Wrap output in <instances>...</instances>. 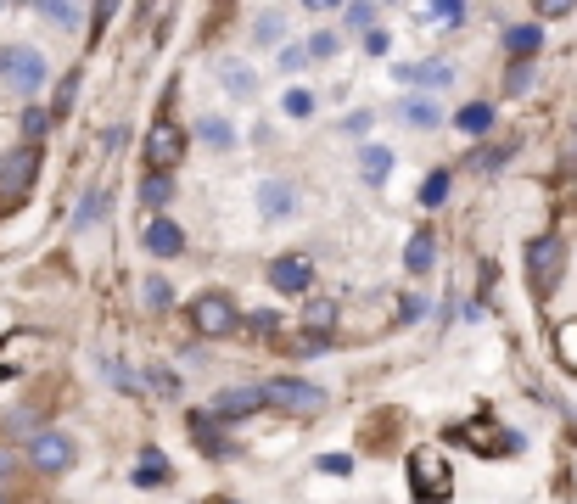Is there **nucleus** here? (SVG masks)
Instances as JSON below:
<instances>
[{"mask_svg":"<svg viewBox=\"0 0 577 504\" xmlns=\"http://www.w3.org/2000/svg\"><path fill=\"white\" fill-rule=\"evenodd\" d=\"M404 84H426V90H449L454 84V68L449 62H421V68H398Z\"/></svg>","mask_w":577,"mask_h":504,"instance_id":"18","label":"nucleus"},{"mask_svg":"<svg viewBox=\"0 0 577 504\" xmlns=\"http://www.w3.org/2000/svg\"><path fill=\"white\" fill-rule=\"evenodd\" d=\"M185 157V129L169 124V118H157L152 135H146V168H163V174H174V163Z\"/></svg>","mask_w":577,"mask_h":504,"instance_id":"8","label":"nucleus"},{"mask_svg":"<svg viewBox=\"0 0 577 504\" xmlns=\"http://www.w3.org/2000/svg\"><path fill=\"white\" fill-rule=\"evenodd\" d=\"M101 213H107V191H90V196H85V208H79V230H85V224H96Z\"/></svg>","mask_w":577,"mask_h":504,"instance_id":"35","label":"nucleus"},{"mask_svg":"<svg viewBox=\"0 0 577 504\" xmlns=\"http://www.w3.org/2000/svg\"><path fill=\"white\" fill-rule=\"evenodd\" d=\"M0 504H6V488H0Z\"/></svg>","mask_w":577,"mask_h":504,"instance_id":"48","label":"nucleus"},{"mask_svg":"<svg viewBox=\"0 0 577 504\" xmlns=\"http://www.w3.org/2000/svg\"><path fill=\"white\" fill-rule=\"evenodd\" d=\"M303 331H309V336H331V331H337V303H331V297H314V303L303 308Z\"/></svg>","mask_w":577,"mask_h":504,"instance_id":"21","label":"nucleus"},{"mask_svg":"<svg viewBox=\"0 0 577 504\" xmlns=\"http://www.w3.org/2000/svg\"><path fill=\"white\" fill-rule=\"evenodd\" d=\"M370 17H376V6H370V0H353V6H348V23H353V28H370Z\"/></svg>","mask_w":577,"mask_h":504,"instance_id":"39","label":"nucleus"},{"mask_svg":"<svg viewBox=\"0 0 577 504\" xmlns=\"http://www.w3.org/2000/svg\"><path fill=\"white\" fill-rule=\"evenodd\" d=\"M23 135H29L34 146H40V135H45V112H40V107H29V112H23Z\"/></svg>","mask_w":577,"mask_h":504,"instance_id":"38","label":"nucleus"},{"mask_svg":"<svg viewBox=\"0 0 577 504\" xmlns=\"http://www.w3.org/2000/svg\"><path fill=\"white\" fill-rule=\"evenodd\" d=\"M34 180H40V146L29 140V146L0 157V208H17L34 191Z\"/></svg>","mask_w":577,"mask_h":504,"instance_id":"3","label":"nucleus"},{"mask_svg":"<svg viewBox=\"0 0 577 504\" xmlns=\"http://www.w3.org/2000/svg\"><path fill=\"white\" fill-rule=\"evenodd\" d=\"M303 62H309V51H303V45H292V51H281V68H303Z\"/></svg>","mask_w":577,"mask_h":504,"instance_id":"42","label":"nucleus"},{"mask_svg":"<svg viewBox=\"0 0 577 504\" xmlns=\"http://www.w3.org/2000/svg\"><path fill=\"white\" fill-rule=\"evenodd\" d=\"M247 325H253L258 336H281V314H269V308H258V314H253Z\"/></svg>","mask_w":577,"mask_h":504,"instance_id":"37","label":"nucleus"},{"mask_svg":"<svg viewBox=\"0 0 577 504\" xmlns=\"http://www.w3.org/2000/svg\"><path fill=\"white\" fill-rule=\"evenodd\" d=\"M146 308H152V314H163V308H174V280H163V275H146Z\"/></svg>","mask_w":577,"mask_h":504,"instance_id":"27","label":"nucleus"},{"mask_svg":"<svg viewBox=\"0 0 577 504\" xmlns=\"http://www.w3.org/2000/svg\"><path fill=\"white\" fill-rule=\"evenodd\" d=\"M454 124H460V135H488V129H493V107H488V101H465V107L454 112Z\"/></svg>","mask_w":577,"mask_h":504,"instance_id":"22","label":"nucleus"},{"mask_svg":"<svg viewBox=\"0 0 577 504\" xmlns=\"http://www.w3.org/2000/svg\"><path fill=\"white\" fill-rule=\"evenodd\" d=\"M152 387H157V392H180V376H169V370H152Z\"/></svg>","mask_w":577,"mask_h":504,"instance_id":"41","label":"nucleus"},{"mask_svg":"<svg viewBox=\"0 0 577 504\" xmlns=\"http://www.w3.org/2000/svg\"><path fill=\"white\" fill-rule=\"evenodd\" d=\"M421 17L426 23H443V28H454L465 17V0H421Z\"/></svg>","mask_w":577,"mask_h":504,"instance_id":"25","label":"nucleus"},{"mask_svg":"<svg viewBox=\"0 0 577 504\" xmlns=\"http://www.w3.org/2000/svg\"><path fill=\"white\" fill-rule=\"evenodd\" d=\"M443 202H449V174L432 168V174L421 180V208H443Z\"/></svg>","mask_w":577,"mask_h":504,"instance_id":"28","label":"nucleus"},{"mask_svg":"<svg viewBox=\"0 0 577 504\" xmlns=\"http://www.w3.org/2000/svg\"><path fill=\"white\" fill-rule=\"evenodd\" d=\"M521 269H527V286H533V297L544 303V297L561 286V275H566V241L555 236V230L533 236V241H527V252H521Z\"/></svg>","mask_w":577,"mask_h":504,"instance_id":"1","label":"nucleus"},{"mask_svg":"<svg viewBox=\"0 0 577 504\" xmlns=\"http://www.w3.org/2000/svg\"><path fill=\"white\" fill-rule=\"evenodd\" d=\"M191 443H197L208 460H236V443L225 437V420L208 426V415H191Z\"/></svg>","mask_w":577,"mask_h":504,"instance_id":"12","label":"nucleus"},{"mask_svg":"<svg viewBox=\"0 0 577 504\" xmlns=\"http://www.w3.org/2000/svg\"><path fill=\"white\" fill-rule=\"evenodd\" d=\"M505 51H510V62H527V56H538V51H544V28H538V23L505 28Z\"/></svg>","mask_w":577,"mask_h":504,"instance_id":"14","label":"nucleus"},{"mask_svg":"<svg viewBox=\"0 0 577 504\" xmlns=\"http://www.w3.org/2000/svg\"><path fill=\"white\" fill-rule=\"evenodd\" d=\"M73 460H79L73 437H62V432H34V437H29V465H34L40 476H62Z\"/></svg>","mask_w":577,"mask_h":504,"instance_id":"7","label":"nucleus"},{"mask_svg":"<svg viewBox=\"0 0 577 504\" xmlns=\"http://www.w3.org/2000/svg\"><path fill=\"white\" fill-rule=\"evenodd\" d=\"M303 6H309V12H337L342 0H303Z\"/></svg>","mask_w":577,"mask_h":504,"instance_id":"44","label":"nucleus"},{"mask_svg":"<svg viewBox=\"0 0 577 504\" xmlns=\"http://www.w3.org/2000/svg\"><path fill=\"white\" fill-rule=\"evenodd\" d=\"M365 51H370V56L387 51V34H381V28H370V34H365Z\"/></svg>","mask_w":577,"mask_h":504,"instance_id":"43","label":"nucleus"},{"mask_svg":"<svg viewBox=\"0 0 577 504\" xmlns=\"http://www.w3.org/2000/svg\"><path fill=\"white\" fill-rule=\"evenodd\" d=\"M0 79L12 84V90H23V96H34L45 84V56L29 51V45H6L0 51Z\"/></svg>","mask_w":577,"mask_h":504,"instance_id":"6","label":"nucleus"},{"mask_svg":"<svg viewBox=\"0 0 577 504\" xmlns=\"http://www.w3.org/2000/svg\"><path fill=\"white\" fill-rule=\"evenodd\" d=\"M320 471H331V476H348V471H353V460H348V454H320Z\"/></svg>","mask_w":577,"mask_h":504,"instance_id":"40","label":"nucleus"},{"mask_svg":"<svg viewBox=\"0 0 577 504\" xmlns=\"http://www.w3.org/2000/svg\"><path fill=\"white\" fill-rule=\"evenodd\" d=\"M197 135L208 140L213 152H230V146H236V129H230V118H202Z\"/></svg>","mask_w":577,"mask_h":504,"instance_id":"24","label":"nucleus"},{"mask_svg":"<svg viewBox=\"0 0 577 504\" xmlns=\"http://www.w3.org/2000/svg\"><path fill=\"white\" fill-rule=\"evenodd\" d=\"M337 34H314V40L309 45H303V51H309V62H325V56H337Z\"/></svg>","mask_w":577,"mask_h":504,"instance_id":"33","label":"nucleus"},{"mask_svg":"<svg viewBox=\"0 0 577 504\" xmlns=\"http://www.w3.org/2000/svg\"><path fill=\"white\" fill-rule=\"evenodd\" d=\"M258 208H264L269 219H286V213L297 208L292 185H286V180H264V185H258Z\"/></svg>","mask_w":577,"mask_h":504,"instance_id":"17","label":"nucleus"},{"mask_svg":"<svg viewBox=\"0 0 577 504\" xmlns=\"http://www.w3.org/2000/svg\"><path fill=\"white\" fill-rule=\"evenodd\" d=\"M73 96H79V73H68V79L57 84V101H51V112H57V118H62V112L73 107Z\"/></svg>","mask_w":577,"mask_h":504,"instance_id":"34","label":"nucleus"},{"mask_svg":"<svg viewBox=\"0 0 577 504\" xmlns=\"http://www.w3.org/2000/svg\"><path fill=\"white\" fill-rule=\"evenodd\" d=\"M241 325V308L230 292H202L191 297V331L197 336H230Z\"/></svg>","mask_w":577,"mask_h":504,"instance_id":"5","label":"nucleus"},{"mask_svg":"<svg viewBox=\"0 0 577 504\" xmlns=\"http://www.w3.org/2000/svg\"><path fill=\"white\" fill-rule=\"evenodd\" d=\"M359 174H365V185H381L387 174H393V146H359Z\"/></svg>","mask_w":577,"mask_h":504,"instance_id":"16","label":"nucleus"},{"mask_svg":"<svg viewBox=\"0 0 577 504\" xmlns=\"http://www.w3.org/2000/svg\"><path fill=\"white\" fill-rule=\"evenodd\" d=\"M269 286L281 297H303L314 286V264L303 258V252H281L275 264H269Z\"/></svg>","mask_w":577,"mask_h":504,"instance_id":"9","label":"nucleus"},{"mask_svg":"<svg viewBox=\"0 0 577 504\" xmlns=\"http://www.w3.org/2000/svg\"><path fill=\"white\" fill-rule=\"evenodd\" d=\"M533 56H527V62H510V73H505V96H527V90H533Z\"/></svg>","mask_w":577,"mask_h":504,"instance_id":"29","label":"nucleus"},{"mask_svg":"<svg viewBox=\"0 0 577 504\" xmlns=\"http://www.w3.org/2000/svg\"><path fill=\"white\" fill-rule=\"evenodd\" d=\"M281 107H286V118H314V96H309V90H286Z\"/></svg>","mask_w":577,"mask_h":504,"instance_id":"32","label":"nucleus"},{"mask_svg":"<svg viewBox=\"0 0 577 504\" xmlns=\"http://www.w3.org/2000/svg\"><path fill=\"white\" fill-rule=\"evenodd\" d=\"M398 112H404L415 129H437V101L432 96H409V101H398Z\"/></svg>","mask_w":577,"mask_h":504,"instance_id":"23","label":"nucleus"},{"mask_svg":"<svg viewBox=\"0 0 577 504\" xmlns=\"http://www.w3.org/2000/svg\"><path fill=\"white\" fill-rule=\"evenodd\" d=\"M141 202H146V208H169V202H174V174H163V168H146Z\"/></svg>","mask_w":577,"mask_h":504,"instance_id":"20","label":"nucleus"},{"mask_svg":"<svg viewBox=\"0 0 577 504\" xmlns=\"http://www.w3.org/2000/svg\"><path fill=\"white\" fill-rule=\"evenodd\" d=\"M533 12H538V17H572L577 0H533Z\"/></svg>","mask_w":577,"mask_h":504,"instance_id":"36","label":"nucleus"},{"mask_svg":"<svg viewBox=\"0 0 577 504\" xmlns=\"http://www.w3.org/2000/svg\"><path fill=\"white\" fill-rule=\"evenodd\" d=\"M202 504H236V499H202Z\"/></svg>","mask_w":577,"mask_h":504,"instance_id":"45","label":"nucleus"},{"mask_svg":"<svg viewBox=\"0 0 577 504\" xmlns=\"http://www.w3.org/2000/svg\"><path fill=\"white\" fill-rule=\"evenodd\" d=\"M40 12H45V23H57V28H79V6L73 0H40Z\"/></svg>","mask_w":577,"mask_h":504,"instance_id":"30","label":"nucleus"},{"mask_svg":"<svg viewBox=\"0 0 577 504\" xmlns=\"http://www.w3.org/2000/svg\"><path fill=\"white\" fill-rule=\"evenodd\" d=\"M258 398H264V409H286V415H314V409H325V392L314 387V381H297V376L264 381Z\"/></svg>","mask_w":577,"mask_h":504,"instance_id":"4","label":"nucleus"},{"mask_svg":"<svg viewBox=\"0 0 577 504\" xmlns=\"http://www.w3.org/2000/svg\"><path fill=\"white\" fill-rule=\"evenodd\" d=\"M141 247L152 252V258H180V252H185V230L174 219H152V224H146V236H141Z\"/></svg>","mask_w":577,"mask_h":504,"instance_id":"13","label":"nucleus"},{"mask_svg":"<svg viewBox=\"0 0 577 504\" xmlns=\"http://www.w3.org/2000/svg\"><path fill=\"white\" fill-rule=\"evenodd\" d=\"M213 6H230V0H213Z\"/></svg>","mask_w":577,"mask_h":504,"instance_id":"47","label":"nucleus"},{"mask_svg":"<svg viewBox=\"0 0 577 504\" xmlns=\"http://www.w3.org/2000/svg\"><path fill=\"white\" fill-rule=\"evenodd\" d=\"M113 17H118V0H96V6H90V40H101Z\"/></svg>","mask_w":577,"mask_h":504,"instance_id":"31","label":"nucleus"},{"mask_svg":"<svg viewBox=\"0 0 577 504\" xmlns=\"http://www.w3.org/2000/svg\"><path fill=\"white\" fill-rule=\"evenodd\" d=\"M409 493H415V504H443L454 493V465L437 454V448H415L409 454Z\"/></svg>","mask_w":577,"mask_h":504,"instance_id":"2","label":"nucleus"},{"mask_svg":"<svg viewBox=\"0 0 577 504\" xmlns=\"http://www.w3.org/2000/svg\"><path fill=\"white\" fill-rule=\"evenodd\" d=\"M572 443H577V420H572Z\"/></svg>","mask_w":577,"mask_h":504,"instance_id":"46","label":"nucleus"},{"mask_svg":"<svg viewBox=\"0 0 577 504\" xmlns=\"http://www.w3.org/2000/svg\"><path fill=\"white\" fill-rule=\"evenodd\" d=\"M258 409H264L258 387H230V392H213L208 415H213V420H241V415H258Z\"/></svg>","mask_w":577,"mask_h":504,"instance_id":"11","label":"nucleus"},{"mask_svg":"<svg viewBox=\"0 0 577 504\" xmlns=\"http://www.w3.org/2000/svg\"><path fill=\"white\" fill-rule=\"evenodd\" d=\"M169 460H163V448H146L141 454V465H135V488H163L169 482Z\"/></svg>","mask_w":577,"mask_h":504,"instance_id":"19","label":"nucleus"},{"mask_svg":"<svg viewBox=\"0 0 577 504\" xmlns=\"http://www.w3.org/2000/svg\"><path fill=\"white\" fill-rule=\"evenodd\" d=\"M555 359H561L566 370L577 376V320H561V325H555Z\"/></svg>","mask_w":577,"mask_h":504,"instance_id":"26","label":"nucleus"},{"mask_svg":"<svg viewBox=\"0 0 577 504\" xmlns=\"http://www.w3.org/2000/svg\"><path fill=\"white\" fill-rule=\"evenodd\" d=\"M432 264H437V236L432 230H415L404 247V269L409 275H432Z\"/></svg>","mask_w":577,"mask_h":504,"instance_id":"15","label":"nucleus"},{"mask_svg":"<svg viewBox=\"0 0 577 504\" xmlns=\"http://www.w3.org/2000/svg\"><path fill=\"white\" fill-rule=\"evenodd\" d=\"M73 6H79V0H73Z\"/></svg>","mask_w":577,"mask_h":504,"instance_id":"49","label":"nucleus"},{"mask_svg":"<svg viewBox=\"0 0 577 504\" xmlns=\"http://www.w3.org/2000/svg\"><path fill=\"white\" fill-rule=\"evenodd\" d=\"M460 437L471 448H482V454H493V460H505V454H516L521 437L505 432V426H493V420H477V426H460Z\"/></svg>","mask_w":577,"mask_h":504,"instance_id":"10","label":"nucleus"}]
</instances>
